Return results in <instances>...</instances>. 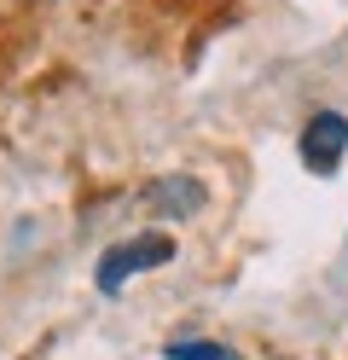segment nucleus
Instances as JSON below:
<instances>
[{
	"mask_svg": "<svg viewBox=\"0 0 348 360\" xmlns=\"http://www.w3.org/2000/svg\"><path fill=\"white\" fill-rule=\"evenodd\" d=\"M342 151H348V117L342 110L308 117V128H302V163H308L314 174H331L342 163Z\"/></svg>",
	"mask_w": 348,
	"mask_h": 360,
	"instance_id": "obj_2",
	"label": "nucleus"
},
{
	"mask_svg": "<svg viewBox=\"0 0 348 360\" xmlns=\"http://www.w3.org/2000/svg\"><path fill=\"white\" fill-rule=\"evenodd\" d=\"M174 262V238L169 233H139L128 244H116V250H105L99 262V290H122L134 274H151V267Z\"/></svg>",
	"mask_w": 348,
	"mask_h": 360,
	"instance_id": "obj_1",
	"label": "nucleus"
},
{
	"mask_svg": "<svg viewBox=\"0 0 348 360\" xmlns=\"http://www.w3.org/2000/svg\"><path fill=\"white\" fill-rule=\"evenodd\" d=\"M151 204L169 210V215H192L203 204V186H198V180H186V174H169V180H157V186H151Z\"/></svg>",
	"mask_w": 348,
	"mask_h": 360,
	"instance_id": "obj_3",
	"label": "nucleus"
},
{
	"mask_svg": "<svg viewBox=\"0 0 348 360\" xmlns=\"http://www.w3.org/2000/svg\"><path fill=\"white\" fill-rule=\"evenodd\" d=\"M169 360H238V354L221 349V343H174V349H169Z\"/></svg>",
	"mask_w": 348,
	"mask_h": 360,
	"instance_id": "obj_4",
	"label": "nucleus"
}]
</instances>
